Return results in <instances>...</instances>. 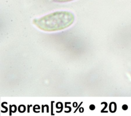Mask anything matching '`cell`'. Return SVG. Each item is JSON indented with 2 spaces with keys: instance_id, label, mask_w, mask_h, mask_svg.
Returning <instances> with one entry per match:
<instances>
[{
  "instance_id": "cell-5",
  "label": "cell",
  "mask_w": 131,
  "mask_h": 116,
  "mask_svg": "<svg viewBox=\"0 0 131 116\" xmlns=\"http://www.w3.org/2000/svg\"><path fill=\"white\" fill-rule=\"evenodd\" d=\"M95 105H94L92 104V105H91L90 106V109L91 110H94V109H95Z\"/></svg>"
},
{
  "instance_id": "cell-4",
  "label": "cell",
  "mask_w": 131,
  "mask_h": 116,
  "mask_svg": "<svg viewBox=\"0 0 131 116\" xmlns=\"http://www.w3.org/2000/svg\"><path fill=\"white\" fill-rule=\"evenodd\" d=\"M122 109H123V110H127V108H128V106H127V105L124 104V105H123L122 106Z\"/></svg>"
},
{
  "instance_id": "cell-6",
  "label": "cell",
  "mask_w": 131,
  "mask_h": 116,
  "mask_svg": "<svg viewBox=\"0 0 131 116\" xmlns=\"http://www.w3.org/2000/svg\"><path fill=\"white\" fill-rule=\"evenodd\" d=\"M57 2H68V1H71L72 0H55Z\"/></svg>"
},
{
  "instance_id": "cell-2",
  "label": "cell",
  "mask_w": 131,
  "mask_h": 116,
  "mask_svg": "<svg viewBox=\"0 0 131 116\" xmlns=\"http://www.w3.org/2000/svg\"><path fill=\"white\" fill-rule=\"evenodd\" d=\"M110 111L111 112H115L116 110V104L115 102H112L110 104Z\"/></svg>"
},
{
  "instance_id": "cell-3",
  "label": "cell",
  "mask_w": 131,
  "mask_h": 116,
  "mask_svg": "<svg viewBox=\"0 0 131 116\" xmlns=\"http://www.w3.org/2000/svg\"><path fill=\"white\" fill-rule=\"evenodd\" d=\"M26 110V107L23 105H20L18 107V111L20 112H24Z\"/></svg>"
},
{
  "instance_id": "cell-1",
  "label": "cell",
  "mask_w": 131,
  "mask_h": 116,
  "mask_svg": "<svg viewBox=\"0 0 131 116\" xmlns=\"http://www.w3.org/2000/svg\"><path fill=\"white\" fill-rule=\"evenodd\" d=\"M74 16L69 11H56L41 18L34 19L33 24L39 29L48 32L58 31L69 27L74 22Z\"/></svg>"
}]
</instances>
